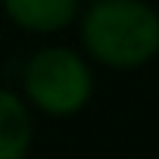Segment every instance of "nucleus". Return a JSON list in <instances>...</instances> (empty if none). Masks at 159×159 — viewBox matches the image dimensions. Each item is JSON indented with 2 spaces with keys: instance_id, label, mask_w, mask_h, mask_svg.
I'll list each match as a JSON object with an SVG mask.
<instances>
[{
  "instance_id": "1",
  "label": "nucleus",
  "mask_w": 159,
  "mask_h": 159,
  "mask_svg": "<svg viewBox=\"0 0 159 159\" xmlns=\"http://www.w3.org/2000/svg\"><path fill=\"white\" fill-rule=\"evenodd\" d=\"M88 53L112 69H134L159 50V16L140 0H97L84 13Z\"/></svg>"
},
{
  "instance_id": "2",
  "label": "nucleus",
  "mask_w": 159,
  "mask_h": 159,
  "mask_svg": "<svg viewBox=\"0 0 159 159\" xmlns=\"http://www.w3.org/2000/svg\"><path fill=\"white\" fill-rule=\"evenodd\" d=\"M91 69L78 53L66 47H47L34 53L25 66V94L38 109L50 116L78 112L91 100Z\"/></svg>"
},
{
  "instance_id": "3",
  "label": "nucleus",
  "mask_w": 159,
  "mask_h": 159,
  "mask_svg": "<svg viewBox=\"0 0 159 159\" xmlns=\"http://www.w3.org/2000/svg\"><path fill=\"white\" fill-rule=\"evenodd\" d=\"M0 7L28 31H59L75 19L78 0H3Z\"/></svg>"
},
{
  "instance_id": "4",
  "label": "nucleus",
  "mask_w": 159,
  "mask_h": 159,
  "mask_svg": "<svg viewBox=\"0 0 159 159\" xmlns=\"http://www.w3.org/2000/svg\"><path fill=\"white\" fill-rule=\"evenodd\" d=\"M28 140L31 119L25 103L10 91H0V159H25Z\"/></svg>"
},
{
  "instance_id": "5",
  "label": "nucleus",
  "mask_w": 159,
  "mask_h": 159,
  "mask_svg": "<svg viewBox=\"0 0 159 159\" xmlns=\"http://www.w3.org/2000/svg\"><path fill=\"white\" fill-rule=\"evenodd\" d=\"M0 3H3V0H0Z\"/></svg>"
},
{
  "instance_id": "6",
  "label": "nucleus",
  "mask_w": 159,
  "mask_h": 159,
  "mask_svg": "<svg viewBox=\"0 0 159 159\" xmlns=\"http://www.w3.org/2000/svg\"><path fill=\"white\" fill-rule=\"evenodd\" d=\"M94 3H97V0H94Z\"/></svg>"
}]
</instances>
